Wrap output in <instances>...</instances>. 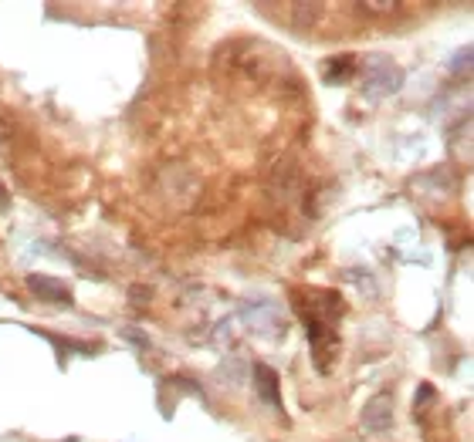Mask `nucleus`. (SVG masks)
<instances>
[{
    "label": "nucleus",
    "instance_id": "nucleus-4",
    "mask_svg": "<svg viewBox=\"0 0 474 442\" xmlns=\"http://www.w3.org/2000/svg\"><path fill=\"white\" fill-rule=\"evenodd\" d=\"M31 287L35 291H45L41 297H51V301H68V294H65V287L55 281H41V277H31Z\"/></svg>",
    "mask_w": 474,
    "mask_h": 442
},
{
    "label": "nucleus",
    "instance_id": "nucleus-2",
    "mask_svg": "<svg viewBox=\"0 0 474 442\" xmlns=\"http://www.w3.org/2000/svg\"><path fill=\"white\" fill-rule=\"evenodd\" d=\"M255 375H258V392H261V396H265L271 406H278V378H275V372L261 365Z\"/></svg>",
    "mask_w": 474,
    "mask_h": 442
},
{
    "label": "nucleus",
    "instance_id": "nucleus-1",
    "mask_svg": "<svg viewBox=\"0 0 474 442\" xmlns=\"http://www.w3.org/2000/svg\"><path fill=\"white\" fill-rule=\"evenodd\" d=\"M295 307H299L301 321H305V331H309V341H312L315 365L329 372L332 368V358L339 352V334L336 324L342 318V297L336 291H295Z\"/></svg>",
    "mask_w": 474,
    "mask_h": 442
},
{
    "label": "nucleus",
    "instance_id": "nucleus-3",
    "mask_svg": "<svg viewBox=\"0 0 474 442\" xmlns=\"http://www.w3.org/2000/svg\"><path fill=\"white\" fill-rule=\"evenodd\" d=\"M353 68H356V61L353 57H332L329 61V81H346L349 75H353Z\"/></svg>",
    "mask_w": 474,
    "mask_h": 442
}]
</instances>
